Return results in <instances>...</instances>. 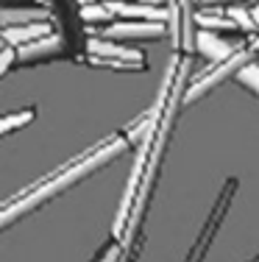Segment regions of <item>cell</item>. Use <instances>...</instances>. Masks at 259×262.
Masks as SVG:
<instances>
[{
	"instance_id": "6da1fadb",
	"label": "cell",
	"mask_w": 259,
	"mask_h": 262,
	"mask_svg": "<svg viewBox=\"0 0 259 262\" xmlns=\"http://www.w3.org/2000/svg\"><path fill=\"white\" fill-rule=\"evenodd\" d=\"M128 145H131V140H128L126 134L106 137V140H101L98 145H92L89 151L78 154L76 159H70L67 165H61L59 170H53L51 176H45L36 184L26 187V190L17 192V195L3 207V226H11V223L20 221L22 215L39 209L45 201L61 195V192L70 190V187L81 184L84 179L92 176V173H98L101 167H106L109 162H114L120 154H126Z\"/></svg>"
},
{
	"instance_id": "7a4b0ae2",
	"label": "cell",
	"mask_w": 259,
	"mask_h": 262,
	"mask_svg": "<svg viewBox=\"0 0 259 262\" xmlns=\"http://www.w3.org/2000/svg\"><path fill=\"white\" fill-rule=\"evenodd\" d=\"M251 61H254V51H243V48H240L231 59L220 61V64H212V70H206L198 81H193V84L184 90V103L198 101V98H203L206 92H212L215 86H220L226 78L240 76V70H243V67H248Z\"/></svg>"
},
{
	"instance_id": "3957f363",
	"label": "cell",
	"mask_w": 259,
	"mask_h": 262,
	"mask_svg": "<svg viewBox=\"0 0 259 262\" xmlns=\"http://www.w3.org/2000/svg\"><path fill=\"white\" fill-rule=\"evenodd\" d=\"M86 51L95 61H106L109 67L117 70H145V53L137 48L120 45V42H106V39H89L86 42Z\"/></svg>"
},
{
	"instance_id": "277c9868",
	"label": "cell",
	"mask_w": 259,
	"mask_h": 262,
	"mask_svg": "<svg viewBox=\"0 0 259 262\" xmlns=\"http://www.w3.org/2000/svg\"><path fill=\"white\" fill-rule=\"evenodd\" d=\"M168 23H145V20H120L106 28V39H159L168 34Z\"/></svg>"
},
{
	"instance_id": "5b68a950",
	"label": "cell",
	"mask_w": 259,
	"mask_h": 262,
	"mask_svg": "<svg viewBox=\"0 0 259 262\" xmlns=\"http://www.w3.org/2000/svg\"><path fill=\"white\" fill-rule=\"evenodd\" d=\"M195 51H198L206 61H212V64H220V61L231 59V56L240 51V48H234L231 42H226L223 36L218 34V31L201 28L198 34H195Z\"/></svg>"
},
{
	"instance_id": "8992f818",
	"label": "cell",
	"mask_w": 259,
	"mask_h": 262,
	"mask_svg": "<svg viewBox=\"0 0 259 262\" xmlns=\"http://www.w3.org/2000/svg\"><path fill=\"white\" fill-rule=\"evenodd\" d=\"M112 14L123 20H145V23H168L170 26V9H156L151 3H126V0H106Z\"/></svg>"
},
{
	"instance_id": "52a82bcc",
	"label": "cell",
	"mask_w": 259,
	"mask_h": 262,
	"mask_svg": "<svg viewBox=\"0 0 259 262\" xmlns=\"http://www.w3.org/2000/svg\"><path fill=\"white\" fill-rule=\"evenodd\" d=\"M234 182L226 184V192L220 195V201L215 204V209H212V215H209V223H206V229L201 232L198 237V243H195V248H193V254H190V259L187 262H198L203 254H206V248H209V243H212V237L218 234V226H220V221H223V215H226V207H229V195H231V190H234Z\"/></svg>"
},
{
	"instance_id": "ba28073f",
	"label": "cell",
	"mask_w": 259,
	"mask_h": 262,
	"mask_svg": "<svg viewBox=\"0 0 259 262\" xmlns=\"http://www.w3.org/2000/svg\"><path fill=\"white\" fill-rule=\"evenodd\" d=\"M48 34H51L48 20L26 23V26H6V28H3V39H6V45H11V48L31 45V42L42 39V36H48Z\"/></svg>"
},
{
	"instance_id": "9c48e42d",
	"label": "cell",
	"mask_w": 259,
	"mask_h": 262,
	"mask_svg": "<svg viewBox=\"0 0 259 262\" xmlns=\"http://www.w3.org/2000/svg\"><path fill=\"white\" fill-rule=\"evenodd\" d=\"M61 53V39L56 34H48L42 39L31 42V45L17 48V56H20V64H31V61H42V59H51V56Z\"/></svg>"
},
{
	"instance_id": "30bf717a",
	"label": "cell",
	"mask_w": 259,
	"mask_h": 262,
	"mask_svg": "<svg viewBox=\"0 0 259 262\" xmlns=\"http://www.w3.org/2000/svg\"><path fill=\"white\" fill-rule=\"evenodd\" d=\"M39 20H48L42 11L36 9H6L3 11V23L6 26H26V23H39Z\"/></svg>"
},
{
	"instance_id": "8fae6325",
	"label": "cell",
	"mask_w": 259,
	"mask_h": 262,
	"mask_svg": "<svg viewBox=\"0 0 259 262\" xmlns=\"http://www.w3.org/2000/svg\"><path fill=\"white\" fill-rule=\"evenodd\" d=\"M34 117H36V112H34V109H22V112H14V115H6V117H3V126H0V131H3V134H11V131L28 126V123L34 120Z\"/></svg>"
},
{
	"instance_id": "7c38bea8",
	"label": "cell",
	"mask_w": 259,
	"mask_h": 262,
	"mask_svg": "<svg viewBox=\"0 0 259 262\" xmlns=\"http://www.w3.org/2000/svg\"><path fill=\"white\" fill-rule=\"evenodd\" d=\"M81 20H86V23H106V20H114V14H112V9H109V3H103V6L92 3V6H81Z\"/></svg>"
},
{
	"instance_id": "4fadbf2b",
	"label": "cell",
	"mask_w": 259,
	"mask_h": 262,
	"mask_svg": "<svg viewBox=\"0 0 259 262\" xmlns=\"http://www.w3.org/2000/svg\"><path fill=\"white\" fill-rule=\"evenodd\" d=\"M237 81L248 92H254V95L259 98V64H256V61H251L248 67H243V70H240V76H237Z\"/></svg>"
},
{
	"instance_id": "5bb4252c",
	"label": "cell",
	"mask_w": 259,
	"mask_h": 262,
	"mask_svg": "<svg viewBox=\"0 0 259 262\" xmlns=\"http://www.w3.org/2000/svg\"><path fill=\"white\" fill-rule=\"evenodd\" d=\"M198 26L201 28H209V31H243L237 26L234 20H223V17H212V14H203V17H198Z\"/></svg>"
},
{
	"instance_id": "9a60e30c",
	"label": "cell",
	"mask_w": 259,
	"mask_h": 262,
	"mask_svg": "<svg viewBox=\"0 0 259 262\" xmlns=\"http://www.w3.org/2000/svg\"><path fill=\"white\" fill-rule=\"evenodd\" d=\"M14 61H20V56H17V48L6 45V48H3V56H0V73L6 76V73L14 67Z\"/></svg>"
},
{
	"instance_id": "2e32d148",
	"label": "cell",
	"mask_w": 259,
	"mask_h": 262,
	"mask_svg": "<svg viewBox=\"0 0 259 262\" xmlns=\"http://www.w3.org/2000/svg\"><path fill=\"white\" fill-rule=\"evenodd\" d=\"M95 262H120V246H117V243H109V246L98 254Z\"/></svg>"
},
{
	"instance_id": "e0dca14e",
	"label": "cell",
	"mask_w": 259,
	"mask_h": 262,
	"mask_svg": "<svg viewBox=\"0 0 259 262\" xmlns=\"http://www.w3.org/2000/svg\"><path fill=\"white\" fill-rule=\"evenodd\" d=\"M251 14H254V26H256V31H259V3L254 6V11H251Z\"/></svg>"
},
{
	"instance_id": "ac0fdd59",
	"label": "cell",
	"mask_w": 259,
	"mask_h": 262,
	"mask_svg": "<svg viewBox=\"0 0 259 262\" xmlns=\"http://www.w3.org/2000/svg\"><path fill=\"white\" fill-rule=\"evenodd\" d=\"M81 6H92V3H101V0H78Z\"/></svg>"
},
{
	"instance_id": "d6986e66",
	"label": "cell",
	"mask_w": 259,
	"mask_h": 262,
	"mask_svg": "<svg viewBox=\"0 0 259 262\" xmlns=\"http://www.w3.org/2000/svg\"><path fill=\"white\" fill-rule=\"evenodd\" d=\"M254 51H259V39H256V42H254Z\"/></svg>"
},
{
	"instance_id": "ffe728a7",
	"label": "cell",
	"mask_w": 259,
	"mask_h": 262,
	"mask_svg": "<svg viewBox=\"0 0 259 262\" xmlns=\"http://www.w3.org/2000/svg\"><path fill=\"white\" fill-rule=\"evenodd\" d=\"M212 3H218V0H212Z\"/></svg>"
}]
</instances>
